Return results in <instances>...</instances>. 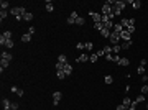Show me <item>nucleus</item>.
Wrapping results in <instances>:
<instances>
[{
	"mask_svg": "<svg viewBox=\"0 0 148 110\" xmlns=\"http://www.w3.org/2000/svg\"><path fill=\"white\" fill-rule=\"evenodd\" d=\"M10 13L16 17V22H20V20H23L27 10H25V7H13V8H10Z\"/></svg>",
	"mask_w": 148,
	"mask_h": 110,
	"instance_id": "nucleus-1",
	"label": "nucleus"
},
{
	"mask_svg": "<svg viewBox=\"0 0 148 110\" xmlns=\"http://www.w3.org/2000/svg\"><path fill=\"white\" fill-rule=\"evenodd\" d=\"M100 13H102V15H107V17H109L110 13H112V5H109V3L105 2L104 5H102V10H100Z\"/></svg>",
	"mask_w": 148,
	"mask_h": 110,
	"instance_id": "nucleus-2",
	"label": "nucleus"
},
{
	"mask_svg": "<svg viewBox=\"0 0 148 110\" xmlns=\"http://www.w3.org/2000/svg\"><path fill=\"white\" fill-rule=\"evenodd\" d=\"M109 39H110V43H112V44H119V41H120V35L115 33V31H112Z\"/></svg>",
	"mask_w": 148,
	"mask_h": 110,
	"instance_id": "nucleus-3",
	"label": "nucleus"
},
{
	"mask_svg": "<svg viewBox=\"0 0 148 110\" xmlns=\"http://www.w3.org/2000/svg\"><path fill=\"white\" fill-rule=\"evenodd\" d=\"M89 15L92 17L94 23H100V22H102V13H94V12H89Z\"/></svg>",
	"mask_w": 148,
	"mask_h": 110,
	"instance_id": "nucleus-4",
	"label": "nucleus"
},
{
	"mask_svg": "<svg viewBox=\"0 0 148 110\" xmlns=\"http://www.w3.org/2000/svg\"><path fill=\"white\" fill-rule=\"evenodd\" d=\"M61 97H63V94H61L59 90H56V92L53 94V104L58 105V104H59V100H61Z\"/></svg>",
	"mask_w": 148,
	"mask_h": 110,
	"instance_id": "nucleus-5",
	"label": "nucleus"
},
{
	"mask_svg": "<svg viewBox=\"0 0 148 110\" xmlns=\"http://www.w3.org/2000/svg\"><path fill=\"white\" fill-rule=\"evenodd\" d=\"M86 61H89V54H86V53H82L81 56L76 58V62H86Z\"/></svg>",
	"mask_w": 148,
	"mask_h": 110,
	"instance_id": "nucleus-6",
	"label": "nucleus"
},
{
	"mask_svg": "<svg viewBox=\"0 0 148 110\" xmlns=\"http://www.w3.org/2000/svg\"><path fill=\"white\" fill-rule=\"evenodd\" d=\"M2 107H3V110H12V102L8 99H3L2 100Z\"/></svg>",
	"mask_w": 148,
	"mask_h": 110,
	"instance_id": "nucleus-7",
	"label": "nucleus"
},
{
	"mask_svg": "<svg viewBox=\"0 0 148 110\" xmlns=\"http://www.w3.org/2000/svg\"><path fill=\"white\" fill-rule=\"evenodd\" d=\"M125 3H127V2H123V0H122V2H120V0H117V2H115V3H114V7H115V8H119V10H123V8H125Z\"/></svg>",
	"mask_w": 148,
	"mask_h": 110,
	"instance_id": "nucleus-8",
	"label": "nucleus"
},
{
	"mask_svg": "<svg viewBox=\"0 0 148 110\" xmlns=\"http://www.w3.org/2000/svg\"><path fill=\"white\" fill-rule=\"evenodd\" d=\"M12 92H13V94H16V95H18V97H22L23 94H25V92H23V89L16 87V86H13V87H12Z\"/></svg>",
	"mask_w": 148,
	"mask_h": 110,
	"instance_id": "nucleus-9",
	"label": "nucleus"
},
{
	"mask_svg": "<svg viewBox=\"0 0 148 110\" xmlns=\"http://www.w3.org/2000/svg\"><path fill=\"white\" fill-rule=\"evenodd\" d=\"M130 36H132V35L128 33L127 30H123V31H122V35H120V39H123V41H130Z\"/></svg>",
	"mask_w": 148,
	"mask_h": 110,
	"instance_id": "nucleus-10",
	"label": "nucleus"
},
{
	"mask_svg": "<svg viewBox=\"0 0 148 110\" xmlns=\"http://www.w3.org/2000/svg\"><path fill=\"white\" fill-rule=\"evenodd\" d=\"M117 64H119V66H128V64H130V59H128V58H120Z\"/></svg>",
	"mask_w": 148,
	"mask_h": 110,
	"instance_id": "nucleus-11",
	"label": "nucleus"
},
{
	"mask_svg": "<svg viewBox=\"0 0 148 110\" xmlns=\"http://www.w3.org/2000/svg\"><path fill=\"white\" fill-rule=\"evenodd\" d=\"M71 72H72V66L69 64V62H66L64 64V74L66 76H71Z\"/></svg>",
	"mask_w": 148,
	"mask_h": 110,
	"instance_id": "nucleus-12",
	"label": "nucleus"
},
{
	"mask_svg": "<svg viewBox=\"0 0 148 110\" xmlns=\"http://www.w3.org/2000/svg\"><path fill=\"white\" fill-rule=\"evenodd\" d=\"M12 58H13V56H12V53H8V51H3V53H2V59H5V61L10 62Z\"/></svg>",
	"mask_w": 148,
	"mask_h": 110,
	"instance_id": "nucleus-13",
	"label": "nucleus"
},
{
	"mask_svg": "<svg viewBox=\"0 0 148 110\" xmlns=\"http://www.w3.org/2000/svg\"><path fill=\"white\" fill-rule=\"evenodd\" d=\"M114 31H115V33H119V35H122V31H123V26H122L120 23H115V25H114Z\"/></svg>",
	"mask_w": 148,
	"mask_h": 110,
	"instance_id": "nucleus-14",
	"label": "nucleus"
},
{
	"mask_svg": "<svg viewBox=\"0 0 148 110\" xmlns=\"http://www.w3.org/2000/svg\"><path fill=\"white\" fill-rule=\"evenodd\" d=\"M130 3H132V7H133L135 10H138V8L142 7V2H140V0H132Z\"/></svg>",
	"mask_w": 148,
	"mask_h": 110,
	"instance_id": "nucleus-15",
	"label": "nucleus"
},
{
	"mask_svg": "<svg viewBox=\"0 0 148 110\" xmlns=\"http://www.w3.org/2000/svg\"><path fill=\"white\" fill-rule=\"evenodd\" d=\"M8 64H10V62H8V61L2 59V61H0V71L3 72V69H7V67H8Z\"/></svg>",
	"mask_w": 148,
	"mask_h": 110,
	"instance_id": "nucleus-16",
	"label": "nucleus"
},
{
	"mask_svg": "<svg viewBox=\"0 0 148 110\" xmlns=\"http://www.w3.org/2000/svg\"><path fill=\"white\" fill-rule=\"evenodd\" d=\"M22 41H23V43H30V41H31V35L25 33V35L22 36Z\"/></svg>",
	"mask_w": 148,
	"mask_h": 110,
	"instance_id": "nucleus-17",
	"label": "nucleus"
},
{
	"mask_svg": "<svg viewBox=\"0 0 148 110\" xmlns=\"http://www.w3.org/2000/svg\"><path fill=\"white\" fill-rule=\"evenodd\" d=\"M102 51H104L105 56H110V54H112V48H110V46H104V48H102Z\"/></svg>",
	"mask_w": 148,
	"mask_h": 110,
	"instance_id": "nucleus-18",
	"label": "nucleus"
},
{
	"mask_svg": "<svg viewBox=\"0 0 148 110\" xmlns=\"http://www.w3.org/2000/svg\"><path fill=\"white\" fill-rule=\"evenodd\" d=\"M2 38H5V41L12 39V31H3V33H2Z\"/></svg>",
	"mask_w": 148,
	"mask_h": 110,
	"instance_id": "nucleus-19",
	"label": "nucleus"
},
{
	"mask_svg": "<svg viewBox=\"0 0 148 110\" xmlns=\"http://www.w3.org/2000/svg\"><path fill=\"white\" fill-rule=\"evenodd\" d=\"M58 62H63V64H66V62H67V58H66V54H59V56H58Z\"/></svg>",
	"mask_w": 148,
	"mask_h": 110,
	"instance_id": "nucleus-20",
	"label": "nucleus"
},
{
	"mask_svg": "<svg viewBox=\"0 0 148 110\" xmlns=\"http://www.w3.org/2000/svg\"><path fill=\"white\" fill-rule=\"evenodd\" d=\"M54 10V5H53V2H46V12H53Z\"/></svg>",
	"mask_w": 148,
	"mask_h": 110,
	"instance_id": "nucleus-21",
	"label": "nucleus"
},
{
	"mask_svg": "<svg viewBox=\"0 0 148 110\" xmlns=\"http://www.w3.org/2000/svg\"><path fill=\"white\" fill-rule=\"evenodd\" d=\"M23 20L31 22V20H33V13H31V12H27V13H25V17H23Z\"/></svg>",
	"mask_w": 148,
	"mask_h": 110,
	"instance_id": "nucleus-22",
	"label": "nucleus"
},
{
	"mask_svg": "<svg viewBox=\"0 0 148 110\" xmlns=\"http://www.w3.org/2000/svg\"><path fill=\"white\" fill-rule=\"evenodd\" d=\"M119 51H120V44H114L112 46V54H119Z\"/></svg>",
	"mask_w": 148,
	"mask_h": 110,
	"instance_id": "nucleus-23",
	"label": "nucleus"
},
{
	"mask_svg": "<svg viewBox=\"0 0 148 110\" xmlns=\"http://www.w3.org/2000/svg\"><path fill=\"white\" fill-rule=\"evenodd\" d=\"M0 7H2V10H7V8L10 7V3H8L7 0H2V2H0Z\"/></svg>",
	"mask_w": 148,
	"mask_h": 110,
	"instance_id": "nucleus-24",
	"label": "nucleus"
},
{
	"mask_svg": "<svg viewBox=\"0 0 148 110\" xmlns=\"http://www.w3.org/2000/svg\"><path fill=\"white\" fill-rule=\"evenodd\" d=\"M84 23H86V20L82 17H77V20H76V25H79V26H84Z\"/></svg>",
	"mask_w": 148,
	"mask_h": 110,
	"instance_id": "nucleus-25",
	"label": "nucleus"
},
{
	"mask_svg": "<svg viewBox=\"0 0 148 110\" xmlns=\"http://www.w3.org/2000/svg\"><path fill=\"white\" fill-rule=\"evenodd\" d=\"M94 28L99 30V31H102V30H104V23H102V22H100V23H94Z\"/></svg>",
	"mask_w": 148,
	"mask_h": 110,
	"instance_id": "nucleus-26",
	"label": "nucleus"
},
{
	"mask_svg": "<svg viewBox=\"0 0 148 110\" xmlns=\"http://www.w3.org/2000/svg\"><path fill=\"white\" fill-rule=\"evenodd\" d=\"M130 41H123V43H122L120 44V48H122V49H128V48H130Z\"/></svg>",
	"mask_w": 148,
	"mask_h": 110,
	"instance_id": "nucleus-27",
	"label": "nucleus"
},
{
	"mask_svg": "<svg viewBox=\"0 0 148 110\" xmlns=\"http://www.w3.org/2000/svg\"><path fill=\"white\" fill-rule=\"evenodd\" d=\"M110 33H112V31H109V30H102V31H100V35H102L104 38H110Z\"/></svg>",
	"mask_w": 148,
	"mask_h": 110,
	"instance_id": "nucleus-28",
	"label": "nucleus"
},
{
	"mask_svg": "<svg viewBox=\"0 0 148 110\" xmlns=\"http://www.w3.org/2000/svg\"><path fill=\"white\" fill-rule=\"evenodd\" d=\"M99 59V56H97V53H94V54H91L89 56V61H91V62H95V61Z\"/></svg>",
	"mask_w": 148,
	"mask_h": 110,
	"instance_id": "nucleus-29",
	"label": "nucleus"
},
{
	"mask_svg": "<svg viewBox=\"0 0 148 110\" xmlns=\"http://www.w3.org/2000/svg\"><path fill=\"white\" fill-rule=\"evenodd\" d=\"M86 49H87V51H92L94 49V43H92V41H87V43H86Z\"/></svg>",
	"mask_w": 148,
	"mask_h": 110,
	"instance_id": "nucleus-30",
	"label": "nucleus"
},
{
	"mask_svg": "<svg viewBox=\"0 0 148 110\" xmlns=\"http://www.w3.org/2000/svg\"><path fill=\"white\" fill-rule=\"evenodd\" d=\"M56 77H58V79H64V77H66L64 71H56Z\"/></svg>",
	"mask_w": 148,
	"mask_h": 110,
	"instance_id": "nucleus-31",
	"label": "nucleus"
},
{
	"mask_svg": "<svg viewBox=\"0 0 148 110\" xmlns=\"http://www.w3.org/2000/svg\"><path fill=\"white\" fill-rule=\"evenodd\" d=\"M7 17H8V12H7V10H2V12H0V18H2V22H3Z\"/></svg>",
	"mask_w": 148,
	"mask_h": 110,
	"instance_id": "nucleus-32",
	"label": "nucleus"
},
{
	"mask_svg": "<svg viewBox=\"0 0 148 110\" xmlns=\"http://www.w3.org/2000/svg\"><path fill=\"white\" fill-rule=\"evenodd\" d=\"M13 46H15V43H13V39H8V41L5 43V48H8V49H10V48H13Z\"/></svg>",
	"mask_w": 148,
	"mask_h": 110,
	"instance_id": "nucleus-33",
	"label": "nucleus"
},
{
	"mask_svg": "<svg viewBox=\"0 0 148 110\" xmlns=\"http://www.w3.org/2000/svg\"><path fill=\"white\" fill-rule=\"evenodd\" d=\"M56 71H64V64L63 62H56Z\"/></svg>",
	"mask_w": 148,
	"mask_h": 110,
	"instance_id": "nucleus-34",
	"label": "nucleus"
},
{
	"mask_svg": "<svg viewBox=\"0 0 148 110\" xmlns=\"http://www.w3.org/2000/svg\"><path fill=\"white\" fill-rule=\"evenodd\" d=\"M122 104L125 105V107H130V105H132V100L128 99V97H125V99H123V102H122Z\"/></svg>",
	"mask_w": 148,
	"mask_h": 110,
	"instance_id": "nucleus-35",
	"label": "nucleus"
},
{
	"mask_svg": "<svg viewBox=\"0 0 148 110\" xmlns=\"http://www.w3.org/2000/svg\"><path fill=\"white\" fill-rule=\"evenodd\" d=\"M76 48H77V49H81V51H84V49H86V43H77Z\"/></svg>",
	"mask_w": 148,
	"mask_h": 110,
	"instance_id": "nucleus-36",
	"label": "nucleus"
},
{
	"mask_svg": "<svg viewBox=\"0 0 148 110\" xmlns=\"http://www.w3.org/2000/svg\"><path fill=\"white\" fill-rule=\"evenodd\" d=\"M145 71H147V69H145V66H138V69H137V72H138V74H142V76L145 74Z\"/></svg>",
	"mask_w": 148,
	"mask_h": 110,
	"instance_id": "nucleus-37",
	"label": "nucleus"
},
{
	"mask_svg": "<svg viewBox=\"0 0 148 110\" xmlns=\"http://www.w3.org/2000/svg\"><path fill=\"white\" fill-rule=\"evenodd\" d=\"M142 94H143V95H147V94H148V86H147V84L142 86Z\"/></svg>",
	"mask_w": 148,
	"mask_h": 110,
	"instance_id": "nucleus-38",
	"label": "nucleus"
},
{
	"mask_svg": "<svg viewBox=\"0 0 148 110\" xmlns=\"http://www.w3.org/2000/svg\"><path fill=\"white\" fill-rule=\"evenodd\" d=\"M104 81H105V84H110L112 81H114V79H112V76H105V77H104Z\"/></svg>",
	"mask_w": 148,
	"mask_h": 110,
	"instance_id": "nucleus-39",
	"label": "nucleus"
},
{
	"mask_svg": "<svg viewBox=\"0 0 148 110\" xmlns=\"http://www.w3.org/2000/svg\"><path fill=\"white\" fill-rule=\"evenodd\" d=\"M115 110H128V107H125L123 104H120V105H117V109Z\"/></svg>",
	"mask_w": 148,
	"mask_h": 110,
	"instance_id": "nucleus-40",
	"label": "nucleus"
},
{
	"mask_svg": "<svg viewBox=\"0 0 148 110\" xmlns=\"http://www.w3.org/2000/svg\"><path fill=\"white\" fill-rule=\"evenodd\" d=\"M35 31H36V30H35V28H33V26H30V30H28V35H33V33H35Z\"/></svg>",
	"mask_w": 148,
	"mask_h": 110,
	"instance_id": "nucleus-41",
	"label": "nucleus"
},
{
	"mask_svg": "<svg viewBox=\"0 0 148 110\" xmlns=\"http://www.w3.org/2000/svg\"><path fill=\"white\" fill-rule=\"evenodd\" d=\"M97 56H99V58H102V56H105V54H104V51H102V49H99V51H97Z\"/></svg>",
	"mask_w": 148,
	"mask_h": 110,
	"instance_id": "nucleus-42",
	"label": "nucleus"
},
{
	"mask_svg": "<svg viewBox=\"0 0 148 110\" xmlns=\"http://www.w3.org/2000/svg\"><path fill=\"white\" fill-rule=\"evenodd\" d=\"M147 81H148V76H147V74H143V76H142V82H147Z\"/></svg>",
	"mask_w": 148,
	"mask_h": 110,
	"instance_id": "nucleus-43",
	"label": "nucleus"
},
{
	"mask_svg": "<svg viewBox=\"0 0 148 110\" xmlns=\"http://www.w3.org/2000/svg\"><path fill=\"white\" fill-rule=\"evenodd\" d=\"M12 110H18V104H12Z\"/></svg>",
	"mask_w": 148,
	"mask_h": 110,
	"instance_id": "nucleus-44",
	"label": "nucleus"
},
{
	"mask_svg": "<svg viewBox=\"0 0 148 110\" xmlns=\"http://www.w3.org/2000/svg\"><path fill=\"white\" fill-rule=\"evenodd\" d=\"M140 66H147V59H142V61H140Z\"/></svg>",
	"mask_w": 148,
	"mask_h": 110,
	"instance_id": "nucleus-45",
	"label": "nucleus"
},
{
	"mask_svg": "<svg viewBox=\"0 0 148 110\" xmlns=\"http://www.w3.org/2000/svg\"><path fill=\"white\" fill-rule=\"evenodd\" d=\"M128 110H137V109H133V107H128Z\"/></svg>",
	"mask_w": 148,
	"mask_h": 110,
	"instance_id": "nucleus-46",
	"label": "nucleus"
},
{
	"mask_svg": "<svg viewBox=\"0 0 148 110\" xmlns=\"http://www.w3.org/2000/svg\"><path fill=\"white\" fill-rule=\"evenodd\" d=\"M147 110H148V102H147Z\"/></svg>",
	"mask_w": 148,
	"mask_h": 110,
	"instance_id": "nucleus-47",
	"label": "nucleus"
}]
</instances>
